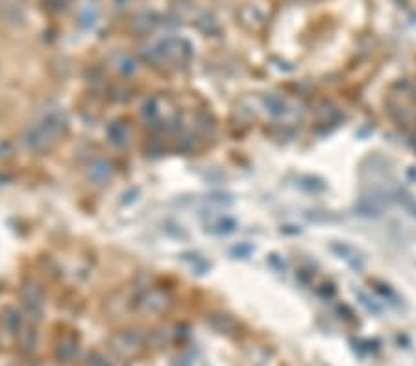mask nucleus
<instances>
[{
    "label": "nucleus",
    "mask_w": 416,
    "mask_h": 366,
    "mask_svg": "<svg viewBox=\"0 0 416 366\" xmlns=\"http://www.w3.org/2000/svg\"><path fill=\"white\" fill-rule=\"evenodd\" d=\"M165 303H167V301H165V296L153 293V294H150L148 300H146V309H148V311H155L153 305H157V309H161V307H165Z\"/></svg>",
    "instance_id": "ddd939ff"
},
{
    "label": "nucleus",
    "mask_w": 416,
    "mask_h": 366,
    "mask_svg": "<svg viewBox=\"0 0 416 366\" xmlns=\"http://www.w3.org/2000/svg\"><path fill=\"white\" fill-rule=\"evenodd\" d=\"M108 137L115 146H126L130 141V130L124 122H113L108 126Z\"/></svg>",
    "instance_id": "39448f33"
},
{
    "label": "nucleus",
    "mask_w": 416,
    "mask_h": 366,
    "mask_svg": "<svg viewBox=\"0 0 416 366\" xmlns=\"http://www.w3.org/2000/svg\"><path fill=\"white\" fill-rule=\"evenodd\" d=\"M300 187L309 190V192H324V190H326V183H322L320 180H316V178L305 176L300 180Z\"/></svg>",
    "instance_id": "1a4fd4ad"
},
{
    "label": "nucleus",
    "mask_w": 416,
    "mask_h": 366,
    "mask_svg": "<svg viewBox=\"0 0 416 366\" xmlns=\"http://www.w3.org/2000/svg\"><path fill=\"white\" fill-rule=\"evenodd\" d=\"M54 143H56V141L44 132L43 126L39 124V122L28 126L26 132H24V145H26L28 150H32V152H44V150H48Z\"/></svg>",
    "instance_id": "f03ea898"
},
{
    "label": "nucleus",
    "mask_w": 416,
    "mask_h": 366,
    "mask_svg": "<svg viewBox=\"0 0 416 366\" xmlns=\"http://www.w3.org/2000/svg\"><path fill=\"white\" fill-rule=\"evenodd\" d=\"M329 248H331V252L333 254H337V257H340V259H344L346 263H350L353 268H361L363 266V257L359 256V252L355 246H351V244H348V242H340V241H335L329 244Z\"/></svg>",
    "instance_id": "7ed1b4c3"
},
{
    "label": "nucleus",
    "mask_w": 416,
    "mask_h": 366,
    "mask_svg": "<svg viewBox=\"0 0 416 366\" xmlns=\"http://www.w3.org/2000/svg\"><path fill=\"white\" fill-rule=\"evenodd\" d=\"M182 259L185 263H189L190 268L194 272H198V274H205V272L211 268V264L207 263L202 256H198V254H183Z\"/></svg>",
    "instance_id": "6e6552de"
},
{
    "label": "nucleus",
    "mask_w": 416,
    "mask_h": 366,
    "mask_svg": "<svg viewBox=\"0 0 416 366\" xmlns=\"http://www.w3.org/2000/svg\"><path fill=\"white\" fill-rule=\"evenodd\" d=\"M263 106L266 108V111L270 113L272 117H283L289 111V106L281 96L277 95H266L263 98Z\"/></svg>",
    "instance_id": "423d86ee"
},
{
    "label": "nucleus",
    "mask_w": 416,
    "mask_h": 366,
    "mask_svg": "<svg viewBox=\"0 0 416 366\" xmlns=\"http://www.w3.org/2000/svg\"><path fill=\"white\" fill-rule=\"evenodd\" d=\"M39 124L43 126V130L50 135L52 139L58 141L69 130V118H67V115L63 111L52 110V111H46L43 117L39 118Z\"/></svg>",
    "instance_id": "f257e3e1"
},
{
    "label": "nucleus",
    "mask_w": 416,
    "mask_h": 366,
    "mask_svg": "<svg viewBox=\"0 0 416 366\" xmlns=\"http://www.w3.org/2000/svg\"><path fill=\"white\" fill-rule=\"evenodd\" d=\"M118 71L124 74V76H132V74L137 73V63H135L133 59L126 58V59H122V61L118 63Z\"/></svg>",
    "instance_id": "f8f14e48"
},
{
    "label": "nucleus",
    "mask_w": 416,
    "mask_h": 366,
    "mask_svg": "<svg viewBox=\"0 0 416 366\" xmlns=\"http://www.w3.org/2000/svg\"><path fill=\"white\" fill-rule=\"evenodd\" d=\"M165 233L170 235V237H174V239H187V231H185L182 226L172 224V222L165 226Z\"/></svg>",
    "instance_id": "2eb2a0df"
},
{
    "label": "nucleus",
    "mask_w": 416,
    "mask_h": 366,
    "mask_svg": "<svg viewBox=\"0 0 416 366\" xmlns=\"http://www.w3.org/2000/svg\"><path fill=\"white\" fill-rule=\"evenodd\" d=\"M398 204L402 205L405 211L409 213L413 219H416V200L413 196H409V194H405V192H398Z\"/></svg>",
    "instance_id": "9b49d317"
},
{
    "label": "nucleus",
    "mask_w": 416,
    "mask_h": 366,
    "mask_svg": "<svg viewBox=\"0 0 416 366\" xmlns=\"http://www.w3.org/2000/svg\"><path fill=\"white\" fill-rule=\"evenodd\" d=\"M113 174H115V169H113V165H111L110 161H106V159L95 161L91 165V169H89V178H91L95 183L110 182L111 178H113Z\"/></svg>",
    "instance_id": "20e7f679"
},
{
    "label": "nucleus",
    "mask_w": 416,
    "mask_h": 366,
    "mask_svg": "<svg viewBox=\"0 0 416 366\" xmlns=\"http://www.w3.org/2000/svg\"><path fill=\"white\" fill-rule=\"evenodd\" d=\"M256 252V248L252 246V244H248V242H241V244H235L233 248L229 250V254H231V257H235V259H248L252 254Z\"/></svg>",
    "instance_id": "9d476101"
},
{
    "label": "nucleus",
    "mask_w": 416,
    "mask_h": 366,
    "mask_svg": "<svg viewBox=\"0 0 416 366\" xmlns=\"http://www.w3.org/2000/svg\"><path fill=\"white\" fill-rule=\"evenodd\" d=\"M137 194H139V190H137V189H130L128 192H124V194H122V198H120V205H130V204H133V202L137 200Z\"/></svg>",
    "instance_id": "dca6fc26"
},
{
    "label": "nucleus",
    "mask_w": 416,
    "mask_h": 366,
    "mask_svg": "<svg viewBox=\"0 0 416 366\" xmlns=\"http://www.w3.org/2000/svg\"><path fill=\"white\" fill-rule=\"evenodd\" d=\"M237 227H239L237 222L233 219L226 217V219H220L217 222H213L211 226H207V231L213 235H229L233 233V231H237Z\"/></svg>",
    "instance_id": "0eeeda50"
},
{
    "label": "nucleus",
    "mask_w": 416,
    "mask_h": 366,
    "mask_svg": "<svg viewBox=\"0 0 416 366\" xmlns=\"http://www.w3.org/2000/svg\"><path fill=\"white\" fill-rule=\"evenodd\" d=\"M143 113H145L146 117H157V113H159V106H157V98H150V100H146L145 106H143Z\"/></svg>",
    "instance_id": "4468645a"
}]
</instances>
